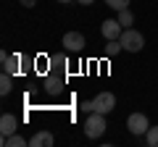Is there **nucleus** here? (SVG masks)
<instances>
[{
	"label": "nucleus",
	"mask_w": 158,
	"mask_h": 147,
	"mask_svg": "<svg viewBox=\"0 0 158 147\" xmlns=\"http://www.w3.org/2000/svg\"><path fill=\"white\" fill-rule=\"evenodd\" d=\"M11 89H13V74L3 71V76H0V95H11Z\"/></svg>",
	"instance_id": "nucleus-11"
},
{
	"label": "nucleus",
	"mask_w": 158,
	"mask_h": 147,
	"mask_svg": "<svg viewBox=\"0 0 158 147\" xmlns=\"http://www.w3.org/2000/svg\"><path fill=\"white\" fill-rule=\"evenodd\" d=\"M3 145L6 147H24V145H29V139H24L21 134H11V137H3Z\"/></svg>",
	"instance_id": "nucleus-10"
},
{
	"label": "nucleus",
	"mask_w": 158,
	"mask_h": 147,
	"mask_svg": "<svg viewBox=\"0 0 158 147\" xmlns=\"http://www.w3.org/2000/svg\"><path fill=\"white\" fill-rule=\"evenodd\" d=\"M79 6H92V3H95V0H77Z\"/></svg>",
	"instance_id": "nucleus-20"
},
{
	"label": "nucleus",
	"mask_w": 158,
	"mask_h": 147,
	"mask_svg": "<svg viewBox=\"0 0 158 147\" xmlns=\"http://www.w3.org/2000/svg\"><path fill=\"white\" fill-rule=\"evenodd\" d=\"M79 110H85V113H92V110H95V102H92V100H85L82 105H79Z\"/></svg>",
	"instance_id": "nucleus-17"
},
{
	"label": "nucleus",
	"mask_w": 158,
	"mask_h": 147,
	"mask_svg": "<svg viewBox=\"0 0 158 147\" xmlns=\"http://www.w3.org/2000/svg\"><path fill=\"white\" fill-rule=\"evenodd\" d=\"M0 63H3V71H6V74H19L21 55H8V53L3 50V53H0Z\"/></svg>",
	"instance_id": "nucleus-8"
},
{
	"label": "nucleus",
	"mask_w": 158,
	"mask_h": 147,
	"mask_svg": "<svg viewBox=\"0 0 158 147\" xmlns=\"http://www.w3.org/2000/svg\"><path fill=\"white\" fill-rule=\"evenodd\" d=\"M16 131H19V121H16V116L3 113V116H0V134H3V137H11V134H16Z\"/></svg>",
	"instance_id": "nucleus-7"
},
{
	"label": "nucleus",
	"mask_w": 158,
	"mask_h": 147,
	"mask_svg": "<svg viewBox=\"0 0 158 147\" xmlns=\"http://www.w3.org/2000/svg\"><path fill=\"white\" fill-rule=\"evenodd\" d=\"M53 142H56V139H53V134L42 129V131H34V137L29 139V145H32V147H50Z\"/></svg>",
	"instance_id": "nucleus-9"
},
{
	"label": "nucleus",
	"mask_w": 158,
	"mask_h": 147,
	"mask_svg": "<svg viewBox=\"0 0 158 147\" xmlns=\"http://www.w3.org/2000/svg\"><path fill=\"white\" fill-rule=\"evenodd\" d=\"M58 3H74V0H58Z\"/></svg>",
	"instance_id": "nucleus-21"
},
{
	"label": "nucleus",
	"mask_w": 158,
	"mask_h": 147,
	"mask_svg": "<svg viewBox=\"0 0 158 147\" xmlns=\"http://www.w3.org/2000/svg\"><path fill=\"white\" fill-rule=\"evenodd\" d=\"M85 134L90 137V139H100L103 134H106V129H108V124H106V113H98V110H92L90 116L85 118Z\"/></svg>",
	"instance_id": "nucleus-1"
},
{
	"label": "nucleus",
	"mask_w": 158,
	"mask_h": 147,
	"mask_svg": "<svg viewBox=\"0 0 158 147\" xmlns=\"http://www.w3.org/2000/svg\"><path fill=\"white\" fill-rule=\"evenodd\" d=\"M19 3H21V6H24V8H32V6H34V3H37V0H19Z\"/></svg>",
	"instance_id": "nucleus-19"
},
{
	"label": "nucleus",
	"mask_w": 158,
	"mask_h": 147,
	"mask_svg": "<svg viewBox=\"0 0 158 147\" xmlns=\"http://www.w3.org/2000/svg\"><path fill=\"white\" fill-rule=\"evenodd\" d=\"M118 40H121V45H124V50H127V53H140L142 47H145V37H142L137 29H132V26H129V29H124Z\"/></svg>",
	"instance_id": "nucleus-2"
},
{
	"label": "nucleus",
	"mask_w": 158,
	"mask_h": 147,
	"mask_svg": "<svg viewBox=\"0 0 158 147\" xmlns=\"http://www.w3.org/2000/svg\"><path fill=\"white\" fill-rule=\"evenodd\" d=\"M53 66L63 68V66H66V55H56V58H53Z\"/></svg>",
	"instance_id": "nucleus-18"
},
{
	"label": "nucleus",
	"mask_w": 158,
	"mask_h": 147,
	"mask_svg": "<svg viewBox=\"0 0 158 147\" xmlns=\"http://www.w3.org/2000/svg\"><path fill=\"white\" fill-rule=\"evenodd\" d=\"M61 45L66 47L69 53H82L85 45H87V40H85V34H82V32H66V34H63V40H61Z\"/></svg>",
	"instance_id": "nucleus-3"
},
{
	"label": "nucleus",
	"mask_w": 158,
	"mask_h": 147,
	"mask_svg": "<svg viewBox=\"0 0 158 147\" xmlns=\"http://www.w3.org/2000/svg\"><path fill=\"white\" fill-rule=\"evenodd\" d=\"M121 24H118V18H106V21L100 24V34L106 37V40H118L121 37Z\"/></svg>",
	"instance_id": "nucleus-6"
},
{
	"label": "nucleus",
	"mask_w": 158,
	"mask_h": 147,
	"mask_svg": "<svg viewBox=\"0 0 158 147\" xmlns=\"http://www.w3.org/2000/svg\"><path fill=\"white\" fill-rule=\"evenodd\" d=\"M121 50H124V45H121V40H108V45H106V55H108V58L118 55Z\"/></svg>",
	"instance_id": "nucleus-13"
},
{
	"label": "nucleus",
	"mask_w": 158,
	"mask_h": 147,
	"mask_svg": "<svg viewBox=\"0 0 158 147\" xmlns=\"http://www.w3.org/2000/svg\"><path fill=\"white\" fill-rule=\"evenodd\" d=\"M145 142L150 147H158V126H150V129L145 131Z\"/></svg>",
	"instance_id": "nucleus-15"
},
{
	"label": "nucleus",
	"mask_w": 158,
	"mask_h": 147,
	"mask_svg": "<svg viewBox=\"0 0 158 147\" xmlns=\"http://www.w3.org/2000/svg\"><path fill=\"white\" fill-rule=\"evenodd\" d=\"M45 87H48V92H50V95H56V92H61V87H63V79H56V76H48Z\"/></svg>",
	"instance_id": "nucleus-14"
},
{
	"label": "nucleus",
	"mask_w": 158,
	"mask_h": 147,
	"mask_svg": "<svg viewBox=\"0 0 158 147\" xmlns=\"http://www.w3.org/2000/svg\"><path fill=\"white\" fill-rule=\"evenodd\" d=\"M106 6L108 8H113V11H121V8H129V0H106Z\"/></svg>",
	"instance_id": "nucleus-16"
},
{
	"label": "nucleus",
	"mask_w": 158,
	"mask_h": 147,
	"mask_svg": "<svg viewBox=\"0 0 158 147\" xmlns=\"http://www.w3.org/2000/svg\"><path fill=\"white\" fill-rule=\"evenodd\" d=\"M95 110L98 113H111L113 108H116V97H113V92H100V95H95Z\"/></svg>",
	"instance_id": "nucleus-5"
},
{
	"label": "nucleus",
	"mask_w": 158,
	"mask_h": 147,
	"mask_svg": "<svg viewBox=\"0 0 158 147\" xmlns=\"http://www.w3.org/2000/svg\"><path fill=\"white\" fill-rule=\"evenodd\" d=\"M127 129H129L135 137H142L148 129H150V121H148L145 113H132L129 118H127Z\"/></svg>",
	"instance_id": "nucleus-4"
},
{
	"label": "nucleus",
	"mask_w": 158,
	"mask_h": 147,
	"mask_svg": "<svg viewBox=\"0 0 158 147\" xmlns=\"http://www.w3.org/2000/svg\"><path fill=\"white\" fill-rule=\"evenodd\" d=\"M118 24L124 29H129L132 24H135V13H132L129 8H121V11H118Z\"/></svg>",
	"instance_id": "nucleus-12"
}]
</instances>
